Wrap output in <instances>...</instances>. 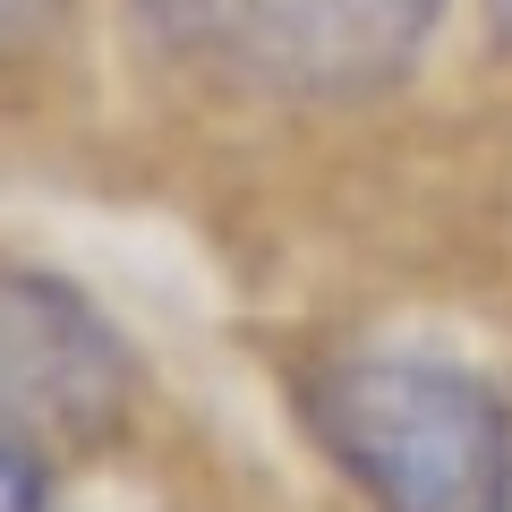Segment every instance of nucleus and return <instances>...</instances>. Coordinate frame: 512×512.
Wrapping results in <instances>:
<instances>
[{
	"label": "nucleus",
	"mask_w": 512,
	"mask_h": 512,
	"mask_svg": "<svg viewBox=\"0 0 512 512\" xmlns=\"http://www.w3.org/2000/svg\"><path fill=\"white\" fill-rule=\"evenodd\" d=\"M299 419L367 512H512V402L444 350H333Z\"/></svg>",
	"instance_id": "obj_1"
},
{
	"label": "nucleus",
	"mask_w": 512,
	"mask_h": 512,
	"mask_svg": "<svg viewBox=\"0 0 512 512\" xmlns=\"http://www.w3.org/2000/svg\"><path fill=\"white\" fill-rule=\"evenodd\" d=\"M154 52L248 103H367L427 60L453 0H128Z\"/></svg>",
	"instance_id": "obj_2"
},
{
	"label": "nucleus",
	"mask_w": 512,
	"mask_h": 512,
	"mask_svg": "<svg viewBox=\"0 0 512 512\" xmlns=\"http://www.w3.org/2000/svg\"><path fill=\"white\" fill-rule=\"evenodd\" d=\"M137 367L120 333L43 265H0V436L52 453H94L120 436Z\"/></svg>",
	"instance_id": "obj_3"
},
{
	"label": "nucleus",
	"mask_w": 512,
	"mask_h": 512,
	"mask_svg": "<svg viewBox=\"0 0 512 512\" xmlns=\"http://www.w3.org/2000/svg\"><path fill=\"white\" fill-rule=\"evenodd\" d=\"M77 0H0V69H26V60H43L60 43V26H69Z\"/></svg>",
	"instance_id": "obj_4"
},
{
	"label": "nucleus",
	"mask_w": 512,
	"mask_h": 512,
	"mask_svg": "<svg viewBox=\"0 0 512 512\" xmlns=\"http://www.w3.org/2000/svg\"><path fill=\"white\" fill-rule=\"evenodd\" d=\"M0 512H52V461L18 436H0Z\"/></svg>",
	"instance_id": "obj_5"
},
{
	"label": "nucleus",
	"mask_w": 512,
	"mask_h": 512,
	"mask_svg": "<svg viewBox=\"0 0 512 512\" xmlns=\"http://www.w3.org/2000/svg\"><path fill=\"white\" fill-rule=\"evenodd\" d=\"M487 26H495V43L512 52V0H487Z\"/></svg>",
	"instance_id": "obj_6"
}]
</instances>
